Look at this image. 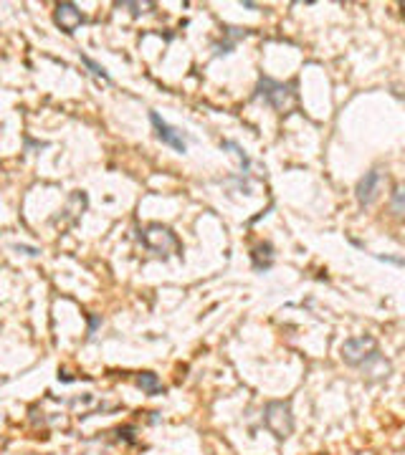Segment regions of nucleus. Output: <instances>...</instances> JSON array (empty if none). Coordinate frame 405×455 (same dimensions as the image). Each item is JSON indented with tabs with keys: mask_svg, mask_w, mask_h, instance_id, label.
<instances>
[{
	"mask_svg": "<svg viewBox=\"0 0 405 455\" xmlns=\"http://www.w3.org/2000/svg\"><path fill=\"white\" fill-rule=\"evenodd\" d=\"M79 58H81V63H84L86 69H89L91 74H94V76H99V78H102V81H106V84L112 81V76L106 74V69H104V66H102V63H97V61H94V58L86 56V53H79Z\"/></svg>",
	"mask_w": 405,
	"mask_h": 455,
	"instance_id": "obj_11",
	"label": "nucleus"
},
{
	"mask_svg": "<svg viewBox=\"0 0 405 455\" xmlns=\"http://www.w3.org/2000/svg\"><path fill=\"white\" fill-rule=\"evenodd\" d=\"M137 238H140V243L145 245L152 256H157V258H168L170 253H175V256H180L182 253L180 238L175 235L173 228H168V225H162V223L145 225V228L137 233Z\"/></svg>",
	"mask_w": 405,
	"mask_h": 455,
	"instance_id": "obj_1",
	"label": "nucleus"
},
{
	"mask_svg": "<svg viewBox=\"0 0 405 455\" xmlns=\"http://www.w3.org/2000/svg\"><path fill=\"white\" fill-rule=\"evenodd\" d=\"M392 213L395 215H403V188H395V192H392Z\"/></svg>",
	"mask_w": 405,
	"mask_h": 455,
	"instance_id": "obj_12",
	"label": "nucleus"
},
{
	"mask_svg": "<svg viewBox=\"0 0 405 455\" xmlns=\"http://www.w3.org/2000/svg\"><path fill=\"white\" fill-rule=\"evenodd\" d=\"M54 21H56V26L66 35H74L79 31V26H81L86 18H84V13L74 6V3H58L56 10H54Z\"/></svg>",
	"mask_w": 405,
	"mask_h": 455,
	"instance_id": "obj_6",
	"label": "nucleus"
},
{
	"mask_svg": "<svg viewBox=\"0 0 405 455\" xmlns=\"http://www.w3.org/2000/svg\"><path fill=\"white\" fill-rule=\"evenodd\" d=\"M223 149H231L233 154L238 157V162H241V172H248L251 169V157L246 154V149L238 144V142H231V140H225L223 142Z\"/></svg>",
	"mask_w": 405,
	"mask_h": 455,
	"instance_id": "obj_10",
	"label": "nucleus"
},
{
	"mask_svg": "<svg viewBox=\"0 0 405 455\" xmlns=\"http://www.w3.org/2000/svg\"><path fill=\"white\" fill-rule=\"evenodd\" d=\"M86 205H89V197H86V192H81V190H77V192H71L69 200H66V205H63V210L58 217H54L51 223L54 225H63V228H69V225H74L79 220V215L86 210Z\"/></svg>",
	"mask_w": 405,
	"mask_h": 455,
	"instance_id": "obj_7",
	"label": "nucleus"
},
{
	"mask_svg": "<svg viewBox=\"0 0 405 455\" xmlns=\"http://www.w3.org/2000/svg\"><path fill=\"white\" fill-rule=\"evenodd\" d=\"M342 362L357 370L372 372V364H385V359L372 336H355L342 344Z\"/></svg>",
	"mask_w": 405,
	"mask_h": 455,
	"instance_id": "obj_2",
	"label": "nucleus"
},
{
	"mask_svg": "<svg viewBox=\"0 0 405 455\" xmlns=\"http://www.w3.org/2000/svg\"><path fill=\"white\" fill-rule=\"evenodd\" d=\"M380 180H383L380 169H370V172H365V177H360V182H357V188H355V197L363 208L375 200L377 188H380Z\"/></svg>",
	"mask_w": 405,
	"mask_h": 455,
	"instance_id": "obj_8",
	"label": "nucleus"
},
{
	"mask_svg": "<svg viewBox=\"0 0 405 455\" xmlns=\"http://www.w3.org/2000/svg\"><path fill=\"white\" fill-rule=\"evenodd\" d=\"M256 99H264L266 104L284 114L294 106L296 94H294L292 84H281V81H273V78H269V76H261L259 86H256Z\"/></svg>",
	"mask_w": 405,
	"mask_h": 455,
	"instance_id": "obj_4",
	"label": "nucleus"
},
{
	"mask_svg": "<svg viewBox=\"0 0 405 455\" xmlns=\"http://www.w3.org/2000/svg\"><path fill=\"white\" fill-rule=\"evenodd\" d=\"M137 387H140L142 392H147V395H162V392H165V387L160 385V379H157L154 372H140V374H137Z\"/></svg>",
	"mask_w": 405,
	"mask_h": 455,
	"instance_id": "obj_9",
	"label": "nucleus"
},
{
	"mask_svg": "<svg viewBox=\"0 0 405 455\" xmlns=\"http://www.w3.org/2000/svg\"><path fill=\"white\" fill-rule=\"evenodd\" d=\"M150 122H152L154 134H157V140H160L162 144H168V147H173L175 152H180V154L188 152V137L182 134V129L168 124L157 112H150Z\"/></svg>",
	"mask_w": 405,
	"mask_h": 455,
	"instance_id": "obj_5",
	"label": "nucleus"
},
{
	"mask_svg": "<svg viewBox=\"0 0 405 455\" xmlns=\"http://www.w3.org/2000/svg\"><path fill=\"white\" fill-rule=\"evenodd\" d=\"M264 422L276 440H287L294 433V415L289 399H273L264 407Z\"/></svg>",
	"mask_w": 405,
	"mask_h": 455,
	"instance_id": "obj_3",
	"label": "nucleus"
},
{
	"mask_svg": "<svg viewBox=\"0 0 405 455\" xmlns=\"http://www.w3.org/2000/svg\"><path fill=\"white\" fill-rule=\"evenodd\" d=\"M15 251H26L29 256H38V253H41L38 248H31V245H15Z\"/></svg>",
	"mask_w": 405,
	"mask_h": 455,
	"instance_id": "obj_13",
	"label": "nucleus"
}]
</instances>
